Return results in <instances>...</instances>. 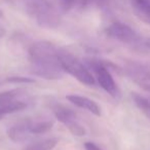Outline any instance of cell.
Here are the masks:
<instances>
[{
    "label": "cell",
    "mask_w": 150,
    "mask_h": 150,
    "mask_svg": "<svg viewBox=\"0 0 150 150\" xmlns=\"http://www.w3.org/2000/svg\"><path fill=\"white\" fill-rule=\"evenodd\" d=\"M60 50L48 41L34 42L29 48L32 74L48 80L62 78L65 71L59 59Z\"/></svg>",
    "instance_id": "1"
},
{
    "label": "cell",
    "mask_w": 150,
    "mask_h": 150,
    "mask_svg": "<svg viewBox=\"0 0 150 150\" xmlns=\"http://www.w3.org/2000/svg\"><path fill=\"white\" fill-rule=\"evenodd\" d=\"M40 27L54 29L60 25L61 17L50 0H13Z\"/></svg>",
    "instance_id": "2"
},
{
    "label": "cell",
    "mask_w": 150,
    "mask_h": 150,
    "mask_svg": "<svg viewBox=\"0 0 150 150\" xmlns=\"http://www.w3.org/2000/svg\"><path fill=\"white\" fill-rule=\"evenodd\" d=\"M59 59H60L61 65L65 72L72 75L73 77L86 86L95 84V77L93 76L92 72L76 57L71 54L70 52L61 50L59 54Z\"/></svg>",
    "instance_id": "3"
},
{
    "label": "cell",
    "mask_w": 150,
    "mask_h": 150,
    "mask_svg": "<svg viewBox=\"0 0 150 150\" xmlns=\"http://www.w3.org/2000/svg\"><path fill=\"white\" fill-rule=\"evenodd\" d=\"M86 67L94 70L100 86L111 96H116L118 91L110 71L107 68V63L97 59H86Z\"/></svg>",
    "instance_id": "4"
},
{
    "label": "cell",
    "mask_w": 150,
    "mask_h": 150,
    "mask_svg": "<svg viewBox=\"0 0 150 150\" xmlns=\"http://www.w3.org/2000/svg\"><path fill=\"white\" fill-rule=\"evenodd\" d=\"M106 34L111 39L122 43L133 44L140 41V35L131 27L121 22H114L106 29Z\"/></svg>",
    "instance_id": "5"
},
{
    "label": "cell",
    "mask_w": 150,
    "mask_h": 150,
    "mask_svg": "<svg viewBox=\"0 0 150 150\" xmlns=\"http://www.w3.org/2000/svg\"><path fill=\"white\" fill-rule=\"evenodd\" d=\"M20 95L21 94L19 90H11L0 93V113L4 115L26 108L27 103L23 100H20Z\"/></svg>",
    "instance_id": "6"
},
{
    "label": "cell",
    "mask_w": 150,
    "mask_h": 150,
    "mask_svg": "<svg viewBox=\"0 0 150 150\" xmlns=\"http://www.w3.org/2000/svg\"><path fill=\"white\" fill-rule=\"evenodd\" d=\"M30 125H31V120L25 119V120H22L11 127L7 129V135H8L9 139L17 143L28 141L32 135L31 131H30Z\"/></svg>",
    "instance_id": "7"
},
{
    "label": "cell",
    "mask_w": 150,
    "mask_h": 150,
    "mask_svg": "<svg viewBox=\"0 0 150 150\" xmlns=\"http://www.w3.org/2000/svg\"><path fill=\"white\" fill-rule=\"evenodd\" d=\"M66 99L71 102L73 105L79 107V108L86 109V110L92 112L93 114L100 116L101 115V108L95 101L91 100V99L86 98V97L78 96V95H68Z\"/></svg>",
    "instance_id": "8"
},
{
    "label": "cell",
    "mask_w": 150,
    "mask_h": 150,
    "mask_svg": "<svg viewBox=\"0 0 150 150\" xmlns=\"http://www.w3.org/2000/svg\"><path fill=\"white\" fill-rule=\"evenodd\" d=\"M52 111H54L56 118L60 122H62L63 125H66L67 127H71V125H74L77 121V119H76L77 117H76V114H75L74 111L63 106V105H54L52 107Z\"/></svg>",
    "instance_id": "9"
},
{
    "label": "cell",
    "mask_w": 150,
    "mask_h": 150,
    "mask_svg": "<svg viewBox=\"0 0 150 150\" xmlns=\"http://www.w3.org/2000/svg\"><path fill=\"white\" fill-rule=\"evenodd\" d=\"M131 2L136 16L150 25V0H131Z\"/></svg>",
    "instance_id": "10"
},
{
    "label": "cell",
    "mask_w": 150,
    "mask_h": 150,
    "mask_svg": "<svg viewBox=\"0 0 150 150\" xmlns=\"http://www.w3.org/2000/svg\"><path fill=\"white\" fill-rule=\"evenodd\" d=\"M132 98H133L134 103L136 104V106L150 120V98L143 96V95H140L138 93H133L132 94Z\"/></svg>",
    "instance_id": "11"
},
{
    "label": "cell",
    "mask_w": 150,
    "mask_h": 150,
    "mask_svg": "<svg viewBox=\"0 0 150 150\" xmlns=\"http://www.w3.org/2000/svg\"><path fill=\"white\" fill-rule=\"evenodd\" d=\"M57 144H58V139L50 138L30 144L24 150H52L56 147Z\"/></svg>",
    "instance_id": "12"
},
{
    "label": "cell",
    "mask_w": 150,
    "mask_h": 150,
    "mask_svg": "<svg viewBox=\"0 0 150 150\" xmlns=\"http://www.w3.org/2000/svg\"><path fill=\"white\" fill-rule=\"evenodd\" d=\"M54 122L52 120H43V121H32L30 125V131L32 135H40L44 134L52 129Z\"/></svg>",
    "instance_id": "13"
},
{
    "label": "cell",
    "mask_w": 150,
    "mask_h": 150,
    "mask_svg": "<svg viewBox=\"0 0 150 150\" xmlns=\"http://www.w3.org/2000/svg\"><path fill=\"white\" fill-rule=\"evenodd\" d=\"M108 4V0H74V8L86 9L90 7H103Z\"/></svg>",
    "instance_id": "14"
},
{
    "label": "cell",
    "mask_w": 150,
    "mask_h": 150,
    "mask_svg": "<svg viewBox=\"0 0 150 150\" xmlns=\"http://www.w3.org/2000/svg\"><path fill=\"white\" fill-rule=\"evenodd\" d=\"M68 129L70 131V133L73 134L74 136H78V137H81V136L86 135V129H84V127H82V125H80V123L78 122V121H76V122H75L74 125H72L71 127H69Z\"/></svg>",
    "instance_id": "15"
},
{
    "label": "cell",
    "mask_w": 150,
    "mask_h": 150,
    "mask_svg": "<svg viewBox=\"0 0 150 150\" xmlns=\"http://www.w3.org/2000/svg\"><path fill=\"white\" fill-rule=\"evenodd\" d=\"M7 81L13 83H32L34 82L33 79L29 77H22V76H11L7 78Z\"/></svg>",
    "instance_id": "16"
},
{
    "label": "cell",
    "mask_w": 150,
    "mask_h": 150,
    "mask_svg": "<svg viewBox=\"0 0 150 150\" xmlns=\"http://www.w3.org/2000/svg\"><path fill=\"white\" fill-rule=\"evenodd\" d=\"M84 148H86V150H102L93 142H86L84 143Z\"/></svg>",
    "instance_id": "17"
},
{
    "label": "cell",
    "mask_w": 150,
    "mask_h": 150,
    "mask_svg": "<svg viewBox=\"0 0 150 150\" xmlns=\"http://www.w3.org/2000/svg\"><path fill=\"white\" fill-rule=\"evenodd\" d=\"M5 34V29L2 27V26L0 25V37H2V36H4Z\"/></svg>",
    "instance_id": "18"
},
{
    "label": "cell",
    "mask_w": 150,
    "mask_h": 150,
    "mask_svg": "<svg viewBox=\"0 0 150 150\" xmlns=\"http://www.w3.org/2000/svg\"><path fill=\"white\" fill-rule=\"evenodd\" d=\"M2 117H3V114H1V113H0V120L2 119Z\"/></svg>",
    "instance_id": "19"
},
{
    "label": "cell",
    "mask_w": 150,
    "mask_h": 150,
    "mask_svg": "<svg viewBox=\"0 0 150 150\" xmlns=\"http://www.w3.org/2000/svg\"><path fill=\"white\" fill-rule=\"evenodd\" d=\"M147 45H148V46H150V39L147 41Z\"/></svg>",
    "instance_id": "20"
}]
</instances>
